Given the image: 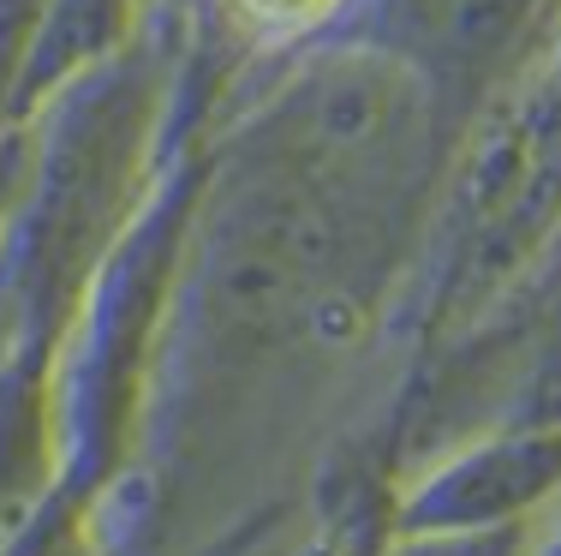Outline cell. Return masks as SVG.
Segmentation results:
<instances>
[{"label":"cell","instance_id":"6da1fadb","mask_svg":"<svg viewBox=\"0 0 561 556\" xmlns=\"http://www.w3.org/2000/svg\"><path fill=\"white\" fill-rule=\"evenodd\" d=\"M543 0H407L400 55L424 66L443 102L478 97L538 31Z\"/></svg>","mask_w":561,"mask_h":556},{"label":"cell","instance_id":"7a4b0ae2","mask_svg":"<svg viewBox=\"0 0 561 556\" xmlns=\"http://www.w3.org/2000/svg\"><path fill=\"white\" fill-rule=\"evenodd\" d=\"M424 556H507V533H472V538H448V545L424 551Z\"/></svg>","mask_w":561,"mask_h":556},{"label":"cell","instance_id":"3957f363","mask_svg":"<svg viewBox=\"0 0 561 556\" xmlns=\"http://www.w3.org/2000/svg\"><path fill=\"white\" fill-rule=\"evenodd\" d=\"M543 395L561 407V324H556V336H550V365H543Z\"/></svg>","mask_w":561,"mask_h":556}]
</instances>
